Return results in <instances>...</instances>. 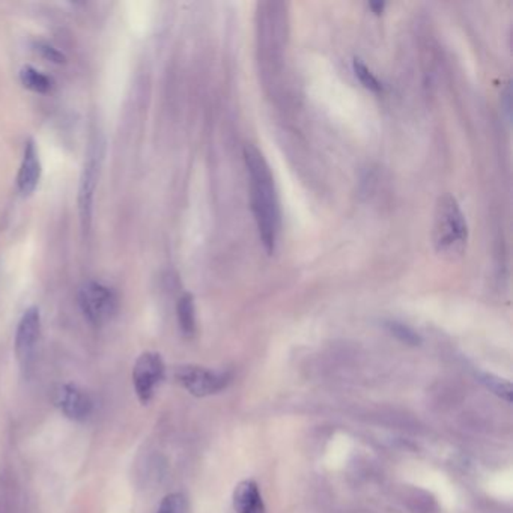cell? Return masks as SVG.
<instances>
[{
  "label": "cell",
  "instance_id": "cell-5",
  "mask_svg": "<svg viewBox=\"0 0 513 513\" xmlns=\"http://www.w3.org/2000/svg\"><path fill=\"white\" fill-rule=\"evenodd\" d=\"M164 378V362L158 352L146 351L134 363L133 384L142 403H148Z\"/></svg>",
  "mask_w": 513,
  "mask_h": 513
},
{
  "label": "cell",
  "instance_id": "cell-14",
  "mask_svg": "<svg viewBox=\"0 0 513 513\" xmlns=\"http://www.w3.org/2000/svg\"><path fill=\"white\" fill-rule=\"evenodd\" d=\"M352 67H354L355 77L360 80V83H362V85L366 89L372 91V92H381V91H383V85H381V81L374 76L372 71L369 69L362 61H359V59H355Z\"/></svg>",
  "mask_w": 513,
  "mask_h": 513
},
{
  "label": "cell",
  "instance_id": "cell-10",
  "mask_svg": "<svg viewBox=\"0 0 513 513\" xmlns=\"http://www.w3.org/2000/svg\"><path fill=\"white\" fill-rule=\"evenodd\" d=\"M234 507L238 513H265V505L253 480H243L234 491Z\"/></svg>",
  "mask_w": 513,
  "mask_h": 513
},
{
  "label": "cell",
  "instance_id": "cell-16",
  "mask_svg": "<svg viewBox=\"0 0 513 513\" xmlns=\"http://www.w3.org/2000/svg\"><path fill=\"white\" fill-rule=\"evenodd\" d=\"M185 512V498L183 494H169L161 501L157 513H184Z\"/></svg>",
  "mask_w": 513,
  "mask_h": 513
},
{
  "label": "cell",
  "instance_id": "cell-3",
  "mask_svg": "<svg viewBox=\"0 0 513 513\" xmlns=\"http://www.w3.org/2000/svg\"><path fill=\"white\" fill-rule=\"evenodd\" d=\"M79 304L83 315L95 327L112 321L117 312V296L109 286L100 282H86L79 291Z\"/></svg>",
  "mask_w": 513,
  "mask_h": 513
},
{
  "label": "cell",
  "instance_id": "cell-9",
  "mask_svg": "<svg viewBox=\"0 0 513 513\" xmlns=\"http://www.w3.org/2000/svg\"><path fill=\"white\" fill-rule=\"evenodd\" d=\"M40 180H41L40 154L35 142L30 139L26 142L25 152H23V160L17 176L18 190L25 196L32 195L35 190H37Z\"/></svg>",
  "mask_w": 513,
  "mask_h": 513
},
{
  "label": "cell",
  "instance_id": "cell-2",
  "mask_svg": "<svg viewBox=\"0 0 513 513\" xmlns=\"http://www.w3.org/2000/svg\"><path fill=\"white\" fill-rule=\"evenodd\" d=\"M432 243L435 252L447 260L463 256L468 243V224L458 200L451 195L439 197L434 212Z\"/></svg>",
  "mask_w": 513,
  "mask_h": 513
},
{
  "label": "cell",
  "instance_id": "cell-15",
  "mask_svg": "<svg viewBox=\"0 0 513 513\" xmlns=\"http://www.w3.org/2000/svg\"><path fill=\"white\" fill-rule=\"evenodd\" d=\"M480 381L489 390L494 391L495 395L506 399L507 402H512V386L509 381H505L503 378H498L492 374L480 375Z\"/></svg>",
  "mask_w": 513,
  "mask_h": 513
},
{
  "label": "cell",
  "instance_id": "cell-1",
  "mask_svg": "<svg viewBox=\"0 0 513 513\" xmlns=\"http://www.w3.org/2000/svg\"><path fill=\"white\" fill-rule=\"evenodd\" d=\"M244 161L250 180V199L258 231L268 253H272L280 234V202L270 166L252 143L244 146Z\"/></svg>",
  "mask_w": 513,
  "mask_h": 513
},
{
  "label": "cell",
  "instance_id": "cell-7",
  "mask_svg": "<svg viewBox=\"0 0 513 513\" xmlns=\"http://www.w3.org/2000/svg\"><path fill=\"white\" fill-rule=\"evenodd\" d=\"M54 405L67 419L73 422L88 420L93 411V400L88 391L76 384H62L54 391Z\"/></svg>",
  "mask_w": 513,
  "mask_h": 513
},
{
  "label": "cell",
  "instance_id": "cell-18",
  "mask_svg": "<svg viewBox=\"0 0 513 513\" xmlns=\"http://www.w3.org/2000/svg\"><path fill=\"white\" fill-rule=\"evenodd\" d=\"M369 6H371V9L374 11V13L376 16L383 14L384 13V8H386V2H371L369 4Z\"/></svg>",
  "mask_w": 513,
  "mask_h": 513
},
{
  "label": "cell",
  "instance_id": "cell-8",
  "mask_svg": "<svg viewBox=\"0 0 513 513\" xmlns=\"http://www.w3.org/2000/svg\"><path fill=\"white\" fill-rule=\"evenodd\" d=\"M41 333V315L38 307H29L21 315L16 331V355L21 366H28L35 354Z\"/></svg>",
  "mask_w": 513,
  "mask_h": 513
},
{
  "label": "cell",
  "instance_id": "cell-13",
  "mask_svg": "<svg viewBox=\"0 0 513 513\" xmlns=\"http://www.w3.org/2000/svg\"><path fill=\"white\" fill-rule=\"evenodd\" d=\"M386 328L396 339H399L400 342L407 343V345H413V347H415V345H420V342H422V338L419 336V334H417L408 325L402 324V322H398V321H387L386 322Z\"/></svg>",
  "mask_w": 513,
  "mask_h": 513
},
{
  "label": "cell",
  "instance_id": "cell-17",
  "mask_svg": "<svg viewBox=\"0 0 513 513\" xmlns=\"http://www.w3.org/2000/svg\"><path fill=\"white\" fill-rule=\"evenodd\" d=\"M37 52L47 59V61L54 62V64H64L65 62V56L59 52L56 47L47 44V42H38L37 44Z\"/></svg>",
  "mask_w": 513,
  "mask_h": 513
},
{
  "label": "cell",
  "instance_id": "cell-11",
  "mask_svg": "<svg viewBox=\"0 0 513 513\" xmlns=\"http://www.w3.org/2000/svg\"><path fill=\"white\" fill-rule=\"evenodd\" d=\"M178 322L185 336H193L196 331V307L192 294H184L176 306Z\"/></svg>",
  "mask_w": 513,
  "mask_h": 513
},
{
  "label": "cell",
  "instance_id": "cell-12",
  "mask_svg": "<svg viewBox=\"0 0 513 513\" xmlns=\"http://www.w3.org/2000/svg\"><path fill=\"white\" fill-rule=\"evenodd\" d=\"M20 81L23 86L35 93H49L53 89V80L30 65L20 69Z\"/></svg>",
  "mask_w": 513,
  "mask_h": 513
},
{
  "label": "cell",
  "instance_id": "cell-6",
  "mask_svg": "<svg viewBox=\"0 0 513 513\" xmlns=\"http://www.w3.org/2000/svg\"><path fill=\"white\" fill-rule=\"evenodd\" d=\"M100 161L101 154L97 148H93L83 166L79 184V212L81 228L89 231L92 223V211H93V196L97 190L98 176H100Z\"/></svg>",
  "mask_w": 513,
  "mask_h": 513
},
{
  "label": "cell",
  "instance_id": "cell-4",
  "mask_svg": "<svg viewBox=\"0 0 513 513\" xmlns=\"http://www.w3.org/2000/svg\"><path fill=\"white\" fill-rule=\"evenodd\" d=\"M175 376L190 395L205 398L216 395L228 387L231 376L224 372H212L200 366H181L176 369Z\"/></svg>",
  "mask_w": 513,
  "mask_h": 513
}]
</instances>
